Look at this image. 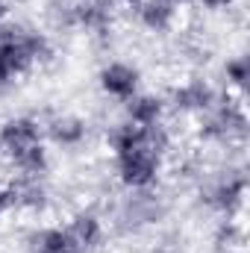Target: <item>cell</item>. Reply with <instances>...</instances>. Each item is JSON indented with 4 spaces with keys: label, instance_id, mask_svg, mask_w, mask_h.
Instances as JSON below:
<instances>
[{
    "label": "cell",
    "instance_id": "1",
    "mask_svg": "<svg viewBox=\"0 0 250 253\" xmlns=\"http://www.w3.org/2000/svg\"><path fill=\"white\" fill-rule=\"evenodd\" d=\"M53 53H56L53 39L44 30L21 21L3 24L0 27V91L15 85L36 68H44L53 59Z\"/></svg>",
    "mask_w": 250,
    "mask_h": 253
},
{
    "label": "cell",
    "instance_id": "2",
    "mask_svg": "<svg viewBox=\"0 0 250 253\" xmlns=\"http://www.w3.org/2000/svg\"><path fill=\"white\" fill-rule=\"evenodd\" d=\"M0 156L15 177H47L50 147L44 141V124L36 115H9L0 121Z\"/></svg>",
    "mask_w": 250,
    "mask_h": 253
},
{
    "label": "cell",
    "instance_id": "3",
    "mask_svg": "<svg viewBox=\"0 0 250 253\" xmlns=\"http://www.w3.org/2000/svg\"><path fill=\"white\" fill-rule=\"evenodd\" d=\"M197 138L203 144H212V147H245L250 132V121H248V106H245V97H233L227 91H221L218 103L203 112L197 118Z\"/></svg>",
    "mask_w": 250,
    "mask_h": 253
},
{
    "label": "cell",
    "instance_id": "4",
    "mask_svg": "<svg viewBox=\"0 0 250 253\" xmlns=\"http://www.w3.org/2000/svg\"><path fill=\"white\" fill-rule=\"evenodd\" d=\"M248 200V174L242 165L227 162L200 183V203L218 218H239Z\"/></svg>",
    "mask_w": 250,
    "mask_h": 253
},
{
    "label": "cell",
    "instance_id": "5",
    "mask_svg": "<svg viewBox=\"0 0 250 253\" xmlns=\"http://www.w3.org/2000/svg\"><path fill=\"white\" fill-rule=\"evenodd\" d=\"M47 15L56 30L85 36H106L115 24V6L109 0H53Z\"/></svg>",
    "mask_w": 250,
    "mask_h": 253
},
{
    "label": "cell",
    "instance_id": "6",
    "mask_svg": "<svg viewBox=\"0 0 250 253\" xmlns=\"http://www.w3.org/2000/svg\"><path fill=\"white\" fill-rule=\"evenodd\" d=\"M165 153L153 147H138L112 156V174L124 191H147L156 189L165 174Z\"/></svg>",
    "mask_w": 250,
    "mask_h": 253
},
{
    "label": "cell",
    "instance_id": "7",
    "mask_svg": "<svg viewBox=\"0 0 250 253\" xmlns=\"http://www.w3.org/2000/svg\"><path fill=\"white\" fill-rule=\"evenodd\" d=\"M165 200L159 197L156 189L147 191H126L115 209V224L124 233H144L156 224H162L165 218Z\"/></svg>",
    "mask_w": 250,
    "mask_h": 253
},
{
    "label": "cell",
    "instance_id": "8",
    "mask_svg": "<svg viewBox=\"0 0 250 253\" xmlns=\"http://www.w3.org/2000/svg\"><path fill=\"white\" fill-rule=\"evenodd\" d=\"M221 97V88L206 80V77H186L180 80L177 85H171V91L165 94L168 100V109H174L177 115H186V118H200L203 112H209Z\"/></svg>",
    "mask_w": 250,
    "mask_h": 253
},
{
    "label": "cell",
    "instance_id": "9",
    "mask_svg": "<svg viewBox=\"0 0 250 253\" xmlns=\"http://www.w3.org/2000/svg\"><path fill=\"white\" fill-rule=\"evenodd\" d=\"M97 88L103 97L115 100L124 106L129 97H135L141 91V68L135 62H126V59H106V62L97 68Z\"/></svg>",
    "mask_w": 250,
    "mask_h": 253
},
{
    "label": "cell",
    "instance_id": "10",
    "mask_svg": "<svg viewBox=\"0 0 250 253\" xmlns=\"http://www.w3.org/2000/svg\"><path fill=\"white\" fill-rule=\"evenodd\" d=\"M44 124V141L47 147H56V150H65V153H74L80 150L88 135H91V126L83 115L77 112H53Z\"/></svg>",
    "mask_w": 250,
    "mask_h": 253
},
{
    "label": "cell",
    "instance_id": "11",
    "mask_svg": "<svg viewBox=\"0 0 250 253\" xmlns=\"http://www.w3.org/2000/svg\"><path fill=\"white\" fill-rule=\"evenodd\" d=\"M68 236L74 239L80 253H94L103 248L106 242V218L97 209H77L68 221H65Z\"/></svg>",
    "mask_w": 250,
    "mask_h": 253
},
{
    "label": "cell",
    "instance_id": "12",
    "mask_svg": "<svg viewBox=\"0 0 250 253\" xmlns=\"http://www.w3.org/2000/svg\"><path fill=\"white\" fill-rule=\"evenodd\" d=\"M6 186L12 191V209L30 212V215H42L53 203L47 177H12V183H6Z\"/></svg>",
    "mask_w": 250,
    "mask_h": 253
},
{
    "label": "cell",
    "instance_id": "13",
    "mask_svg": "<svg viewBox=\"0 0 250 253\" xmlns=\"http://www.w3.org/2000/svg\"><path fill=\"white\" fill-rule=\"evenodd\" d=\"M168 100L165 94L159 91H138L135 97H129L124 103V121L129 124H138V126H156V124H165L168 118Z\"/></svg>",
    "mask_w": 250,
    "mask_h": 253
},
{
    "label": "cell",
    "instance_id": "14",
    "mask_svg": "<svg viewBox=\"0 0 250 253\" xmlns=\"http://www.w3.org/2000/svg\"><path fill=\"white\" fill-rule=\"evenodd\" d=\"M132 12H135V24L150 36H168L180 24V9L165 0H141Z\"/></svg>",
    "mask_w": 250,
    "mask_h": 253
},
{
    "label": "cell",
    "instance_id": "15",
    "mask_svg": "<svg viewBox=\"0 0 250 253\" xmlns=\"http://www.w3.org/2000/svg\"><path fill=\"white\" fill-rule=\"evenodd\" d=\"M27 251L30 253H80L74 239L68 236L65 224H42L27 233Z\"/></svg>",
    "mask_w": 250,
    "mask_h": 253
},
{
    "label": "cell",
    "instance_id": "16",
    "mask_svg": "<svg viewBox=\"0 0 250 253\" xmlns=\"http://www.w3.org/2000/svg\"><path fill=\"white\" fill-rule=\"evenodd\" d=\"M250 80V62L245 53H233L221 65V91L233 94V97H245Z\"/></svg>",
    "mask_w": 250,
    "mask_h": 253
},
{
    "label": "cell",
    "instance_id": "17",
    "mask_svg": "<svg viewBox=\"0 0 250 253\" xmlns=\"http://www.w3.org/2000/svg\"><path fill=\"white\" fill-rule=\"evenodd\" d=\"M242 242H245V227L236 218H221L218 221V230H215V245L221 251H230V248H236Z\"/></svg>",
    "mask_w": 250,
    "mask_h": 253
},
{
    "label": "cell",
    "instance_id": "18",
    "mask_svg": "<svg viewBox=\"0 0 250 253\" xmlns=\"http://www.w3.org/2000/svg\"><path fill=\"white\" fill-rule=\"evenodd\" d=\"M194 6H200L203 12H227V9H233L239 0H191Z\"/></svg>",
    "mask_w": 250,
    "mask_h": 253
},
{
    "label": "cell",
    "instance_id": "19",
    "mask_svg": "<svg viewBox=\"0 0 250 253\" xmlns=\"http://www.w3.org/2000/svg\"><path fill=\"white\" fill-rule=\"evenodd\" d=\"M9 212H12V191H9L6 183H0V221H3Z\"/></svg>",
    "mask_w": 250,
    "mask_h": 253
},
{
    "label": "cell",
    "instance_id": "20",
    "mask_svg": "<svg viewBox=\"0 0 250 253\" xmlns=\"http://www.w3.org/2000/svg\"><path fill=\"white\" fill-rule=\"evenodd\" d=\"M12 21V0H0V27Z\"/></svg>",
    "mask_w": 250,
    "mask_h": 253
},
{
    "label": "cell",
    "instance_id": "21",
    "mask_svg": "<svg viewBox=\"0 0 250 253\" xmlns=\"http://www.w3.org/2000/svg\"><path fill=\"white\" fill-rule=\"evenodd\" d=\"M109 3H112V6H124V9H135L141 0H109Z\"/></svg>",
    "mask_w": 250,
    "mask_h": 253
}]
</instances>
